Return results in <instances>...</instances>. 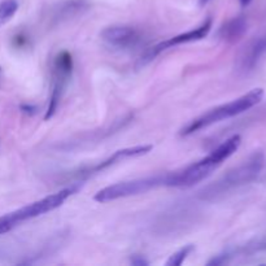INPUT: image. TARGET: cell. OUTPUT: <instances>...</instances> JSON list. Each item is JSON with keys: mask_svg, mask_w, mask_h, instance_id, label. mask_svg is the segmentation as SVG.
<instances>
[{"mask_svg": "<svg viewBox=\"0 0 266 266\" xmlns=\"http://www.w3.org/2000/svg\"><path fill=\"white\" fill-rule=\"evenodd\" d=\"M101 39L117 50H131L143 40V35L132 26H109L101 31Z\"/></svg>", "mask_w": 266, "mask_h": 266, "instance_id": "ba28073f", "label": "cell"}, {"mask_svg": "<svg viewBox=\"0 0 266 266\" xmlns=\"http://www.w3.org/2000/svg\"><path fill=\"white\" fill-rule=\"evenodd\" d=\"M73 192V188H64V190H60L59 192L52 193L50 196H46L43 199L38 200V202L31 203L26 207L7 213V214L0 217V235L9 233L13 229H16L17 226H20L23 222L43 216L46 213L57 209L64 204L65 200Z\"/></svg>", "mask_w": 266, "mask_h": 266, "instance_id": "277c9868", "label": "cell"}, {"mask_svg": "<svg viewBox=\"0 0 266 266\" xmlns=\"http://www.w3.org/2000/svg\"><path fill=\"white\" fill-rule=\"evenodd\" d=\"M210 29H212V18H207V20H205L199 28L193 29V30H190V31H186V33L178 34V35H175V37L169 38V39L159 43V45L149 48V50L144 53L143 56H142V59H140V65L148 64V62H151L152 60L156 59L160 53L169 50V48H173L175 47V46L183 45V43L196 42V40L204 39L208 34H209Z\"/></svg>", "mask_w": 266, "mask_h": 266, "instance_id": "52a82bcc", "label": "cell"}, {"mask_svg": "<svg viewBox=\"0 0 266 266\" xmlns=\"http://www.w3.org/2000/svg\"><path fill=\"white\" fill-rule=\"evenodd\" d=\"M210 2H212V0H199V6L204 7V6H207L208 3H210Z\"/></svg>", "mask_w": 266, "mask_h": 266, "instance_id": "ac0fdd59", "label": "cell"}, {"mask_svg": "<svg viewBox=\"0 0 266 266\" xmlns=\"http://www.w3.org/2000/svg\"><path fill=\"white\" fill-rule=\"evenodd\" d=\"M20 109L23 110L24 113H26V115H34V113H37V106L31 105V104H23V105L20 106Z\"/></svg>", "mask_w": 266, "mask_h": 266, "instance_id": "9a60e30c", "label": "cell"}, {"mask_svg": "<svg viewBox=\"0 0 266 266\" xmlns=\"http://www.w3.org/2000/svg\"><path fill=\"white\" fill-rule=\"evenodd\" d=\"M152 146H135V147H129V148L118 149L110 157H108L106 160L101 161V163L96 164V165L91 166V168L86 169V170H82L81 175H91V174L100 173V171L105 170L106 168L115 165V164L120 163L121 160L123 159H130V157H139L147 154L148 152H151Z\"/></svg>", "mask_w": 266, "mask_h": 266, "instance_id": "30bf717a", "label": "cell"}, {"mask_svg": "<svg viewBox=\"0 0 266 266\" xmlns=\"http://www.w3.org/2000/svg\"><path fill=\"white\" fill-rule=\"evenodd\" d=\"M0 73H2V68H0Z\"/></svg>", "mask_w": 266, "mask_h": 266, "instance_id": "d6986e66", "label": "cell"}, {"mask_svg": "<svg viewBox=\"0 0 266 266\" xmlns=\"http://www.w3.org/2000/svg\"><path fill=\"white\" fill-rule=\"evenodd\" d=\"M193 251V246H186L185 248L180 250L178 252L173 253V255L169 257V260L166 261V266H181L185 262L186 258L190 256V253Z\"/></svg>", "mask_w": 266, "mask_h": 266, "instance_id": "5bb4252c", "label": "cell"}, {"mask_svg": "<svg viewBox=\"0 0 266 266\" xmlns=\"http://www.w3.org/2000/svg\"><path fill=\"white\" fill-rule=\"evenodd\" d=\"M131 263L135 266H146V265H148V261L144 260L142 256L135 255L134 257H131Z\"/></svg>", "mask_w": 266, "mask_h": 266, "instance_id": "2e32d148", "label": "cell"}, {"mask_svg": "<svg viewBox=\"0 0 266 266\" xmlns=\"http://www.w3.org/2000/svg\"><path fill=\"white\" fill-rule=\"evenodd\" d=\"M88 8L90 3L87 0H65L55 7L52 12V21L53 24H61L64 21L72 20L79 14H83Z\"/></svg>", "mask_w": 266, "mask_h": 266, "instance_id": "8fae6325", "label": "cell"}, {"mask_svg": "<svg viewBox=\"0 0 266 266\" xmlns=\"http://www.w3.org/2000/svg\"><path fill=\"white\" fill-rule=\"evenodd\" d=\"M266 53V35L258 37L247 43L244 48L241 50L240 55L236 61L239 72L241 73H248L253 68L257 65L261 57Z\"/></svg>", "mask_w": 266, "mask_h": 266, "instance_id": "9c48e42d", "label": "cell"}, {"mask_svg": "<svg viewBox=\"0 0 266 266\" xmlns=\"http://www.w3.org/2000/svg\"><path fill=\"white\" fill-rule=\"evenodd\" d=\"M248 30V23L243 16L234 17L219 28L218 37L224 42L235 43L244 37Z\"/></svg>", "mask_w": 266, "mask_h": 266, "instance_id": "7c38bea8", "label": "cell"}, {"mask_svg": "<svg viewBox=\"0 0 266 266\" xmlns=\"http://www.w3.org/2000/svg\"><path fill=\"white\" fill-rule=\"evenodd\" d=\"M73 73V57L68 51H61L53 60L52 66V88H51L50 103L46 110L45 120H50L56 113L60 100L65 93L70 77Z\"/></svg>", "mask_w": 266, "mask_h": 266, "instance_id": "8992f818", "label": "cell"}, {"mask_svg": "<svg viewBox=\"0 0 266 266\" xmlns=\"http://www.w3.org/2000/svg\"><path fill=\"white\" fill-rule=\"evenodd\" d=\"M18 11V3L17 0H3L0 3V28H3L12 17Z\"/></svg>", "mask_w": 266, "mask_h": 266, "instance_id": "4fadbf2b", "label": "cell"}, {"mask_svg": "<svg viewBox=\"0 0 266 266\" xmlns=\"http://www.w3.org/2000/svg\"><path fill=\"white\" fill-rule=\"evenodd\" d=\"M262 165L263 154L261 152H255L243 164L227 171L217 182H213L212 185L203 188L199 193L200 199L214 200L221 195H224L225 192H227V191L252 182L256 176L260 174Z\"/></svg>", "mask_w": 266, "mask_h": 266, "instance_id": "3957f363", "label": "cell"}, {"mask_svg": "<svg viewBox=\"0 0 266 266\" xmlns=\"http://www.w3.org/2000/svg\"><path fill=\"white\" fill-rule=\"evenodd\" d=\"M166 183H168V174L120 182L98 191L95 193V196H94V200L98 203L113 202V200L123 199V197L134 196V195L147 192V191L152 190V188L166 187Z\"/></svg>", "mask_w": 266, "mask_h": 266, "instance_id": "5b68a950", "label": "cell"}, {"mask_svg": "<svg viewBox=\"0 0 266 266\" xmlns=\"http://www.w3.org/2000/svg\"><path fill=\"white\" fill-rule=\"evenodd\" d=\"M251 2H252V0H239V3H240V6H241V7L250 6Z\"/></svg>", "mask_w": 266, "mask_h": 266, "instance_id": "e0dca14e", "label": "cell"}, {"mask_svg": "<svg viewBox=\"0 0 266 266\" xmlns=\"http://www.w3.org/2000/svg\"><path fill=\"white\" fill-rule=\"evenodd\" d=\"M265 91L263 88H253L250 93H247L246 95L240 96V98L235 99V100L230 101V103L224 104V105L216 106L213 109L208 110L207 113L202 115L200 117L195 118V120L190 121V122L181 130V135L182 137H187V135L193 134V132L200 131V130L209 127L212 125L221 121L227 120V118L235 117V116L241 115V113L250 110L251 108L256 106L261 103L263 99Z\"/></svg>", "mask_w": 266, "mask_h": 266, "instance_id": "7a4b0ae2", "label": "cell"}, {"mask_svg": "<svg viewBox=\"0 0 266 266\" xmlns=\"http://www.w3.org/2000/svg\"><path fill=\"white\" fill-rule=\"evenodd\" d=\"M241 144L240 135H233L224 143L219 144L216 149H213L208 156L199 160L196 163L191 164L181 171L168 174L166 187H192L196 183L204 181L213 171L216 170L225 160L233 156Z\"/></svg>", "mask_w": 266, "mask_h": 266, "instance_id": "6da1fadb", "label": "cell"}]
</instances>
